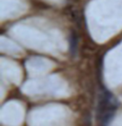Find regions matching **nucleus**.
I'll list each match as a JSON object with an SVG mask.
<instances>
[{
	"label": "nucleus",
	"mask_w": 122,
	"mask_h": 126,
	"mask_svg": "<svg viewBox=\"0 0 122 126\" xmlns=\"http://www.w3.org/2000/svg\"><path fill=\"white\" fill-rule=\"evenodd\" d=\"M117 108V101L116 98L108 90H104L98 102V116L100 119L101 126H107L113 119Z\"/></svg>",
	"instance_id": "obj_1"
},
{
	"label": "nucleus",
	"mask_w": 122,
	"mask_h": 126,
	"mask_svg": "<svg viewBox=\"0 0 122 126\" xmlns=\"http://www.w3.org/2000/svg\"><path fill=\"white\" fill-rule=\"evenodd\" d=\"M77 47V36L74 32H73L70 36V50L73 55L75 54Z\"/></svg>",
	"instance_id": "obj_2"
}]
</instances>
